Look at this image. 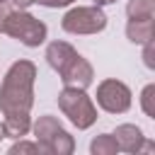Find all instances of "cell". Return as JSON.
<instances>
[{"instance_id":"6da1fadb","label":"cell","mask_w":155,"mask_h":155,"mask_svg":"<svg viewBox=\"0 0 155 155\" xmlns=\"http://www.w3.org/2000/svg\"><path fill=\"white\" fill-rule=\"evenodd\" d=\"M34 80L36 65L31 61H15L0 85V111L2 116L10 114H29L34 104Z\"/></svg>"},{"instance_id":"7a4b0ae2","label":"cell","mask_w":155,"mask_h":155,"mask_svg":"<svg viewBox=\"0 0 155 155\" xmlns=\"http://www.w3.org/2000/svg\"><path fill=\"white\" fill-rule=\"evenodd\" d=\"M58 109L78 131H85L97 121V107L92 97L80 87H63L58 92Z\"/></svg>"},{"instance_id":"3957f363","label":"cell","mask_w":155,"mask_h":155,"mask_svg":"<svg viewBox=\"0 0 155 155\" xmlns=\"http://www.w3.org/2000/svg\"><path fill=\"white\" fill-rule=\"evenodd\" d=\"M2 34L22 41L29 48H36V46H41L46 41L48 29L39 17L29 15L27 10H10V15L5 19V27H2Z\"/></svg>"},{"instance_id":"277c9868","label":"cell","mask_w":155,"mask_h":155,"mask_svg":"<svg viewBox=\"0 0 155 155\" xmlns=\"http://www.w3.org/2000/svg\"><path fill=\"white\" fill-rule=\"evenodd\" d=\"M63 31L68 34H99L107 27V15L99 5H78L73 10H68L61 19Z\"/></svg>"},{"instance_id":"5b68a950","label":"cell","mask_w":155,"mask_h":155,"mask_svg":"<svg viewBox=\"0 0 155 155\" xmlns=\"http://www.w3.org/2000/svg\"><path fill=\"white\" fill-rule=\"evenodd\" d=\"M131 90L116 78H107L97 85V107L107 114H126L131 109Z\"/></svg>"},{"instance_id":"8992f818","label":"cell","mask_w":155,"mask_h":155,"mask_svg":"<svg viewBox=\"0 0 155 155\" xmlns=\"http://www.w3.org/2000/svg\"><path fill=\"white\" fill-rule=\"evenodd\" d=\"M111 136H114L119 150H124V153L136 155V153H143V150H153V143L145 140L143 131L136 124H121V126H116V131Z\"/></svg>"},{"instance_id":"52a82bcc","label":"cell","mask_w":155,"mask_h":155,"mask_svg":"<svg viewBox=\"0 0 155 155\" xmlns=\"http://www.w3.org/2000/svg\"><path fill=\"white\" fill-rule=\"evenodd\" d=\"M58 78H61V82H63L65 87H80V90H87V87L92 85V80H94V70H92L90 61L82 58V56L78 53V56L70 61V65H68L63 73H58Z\"/></svg>"},{"instance_id":"ba28073f","label":"cell","mask_w":155,"mask_h":155,"mask_svg":"<svg viewBox=\"0 0 155 155\" xmlns=\"http://www.w3.org/2000/svg\"><path fill=\"white\" fill-rule=\"evenodd\" d=\"M75 56H78V51H75L68 41H51V44L46 46V63H48L56 73H63Z\"/></svg>"},{"instance_id":"9c48e42d","label":"cell","mask_w":155,"mask_h":155,"mask_svg":"<svg viewBox=\"0 0 155 155\" xmlns=\"http://www.w3.org/2000/svg\"><path fill=\"white\" fill-rule=\"evenodd\" d=\"M41 150L48 153V155H70V153L75 150V140H73V136L61 126V128L41 145Z\"/></svg>"},{"instance_id":"30bf717a","label":"cell","mask_w":155,"mask_h":155,"mask_svg":"<svg viewBox=\"0 0 155 155\" xmlns=\"http://www.w3.org/2000/svg\"><path fill=\"white\" fill-rule=\"evenodd\" d=\"M153 31H155V24H153V17L150 19H128L126 22V39L133 41V44H145V41H153Z\"/></svg>"},{"instance_id":"8fae6325","label":"cell","mask_w":155,"mask_h":155,"mask_svg":"<svg viewBox=\"0 0 155 155\" xmlns=\"http://www.w3.org/2000/svg\"><path fill=\"white\" fill-rule=\"evenodd\" d=\"M2 131L5 138H24L31 131V116L29 114H10L2 119Z\"/></svg>"},{"instance_id":"7c38bea8","label":"cell","mask_w":155,"mask_h":155,"mask_svg":"<svg viewBox=\"0 0 155 155\" xmlns=\"http://www.w3.org/2000/svg\"><path fill=\"white\" fill-rule=\"evenodd\" d=\"M58 128H61V121H58L56 116H51V114H44V116H39V119L31 124V131H34V138H36L39 145H44ZM41 153H44V150H41Z\"/></svg>"},{"instance_id":"4fadbf2b","label":"cell","mask_w":155,"mask_h":155,"mask_svg":"<svg viewBox=\"0 0 155 155\" xmlns=\"http://www.w3.org/2000/svg\"><path fill=\"white\" fill-rule=\"evenodd\" d=\"M90 153L92 155H116L119 153V145H116V140H114L111 133H99L97 138H92Z\"/></svg>"},{"instance_id":"5bb4252c","label":"cell","mask_w":155,"mask_h":155,"mask_svg":"<svg viewBox=\"0 0 155 155\" xmlns=\"http://www.w3.org/2000/svg\"><path fill=\"white\" fill-rule=\"evenodd\" d=\"M126 15H128V19H150L155 15V5H153V0H128Z\"/></svg>"},{"instance_id":"9a60e30c","label":"cell","mask_w":155,"mask_h":155,"mask_svg":"<svg viewBox=\"0 0 155 155\" xmlns=\"http://www.w3.org/2000/svg\"><path fill=\"white\" fill-rule=\"evenodd\" d=\"M140 109L145 111V116L155 119V85H145L140 92Z\"/></svg>"},{"instance_id":"2e32d148","label":"cell","mask_w":155,"mask_h":155,"mask_svg":"<svg viewBox=\"0 0 155 155\" xmlns=\"http://www.w3.org/2000/svg\"><path fill=\"white\" fill-rule=\"evenodd\" d=\"M17 153H41V145L34 140V143H29V140H22V138H17L15 140V145L10 148V155H17Z\"/></svg>"},{"instance_id":"e0dca14e","label":"cell","mask_w":155,"mask_h":155,"mask_svg":"<svg viewBox=\"0 0 155 155\" xmlns=\"http://www.w3.org/2000/svg\"><path fill=\"white\" fill-rule=\"evenodd\" d=\"M153 51H155V44L153 41H145L143 44V63H145V68H155V61H153Z\"/></svg>"},{"instance_id":"ac0fdd59","label":"cell","mask_w":155,"mask_h":155,"mask_svg":"<svg viewBox=\"0 0 155 155\" xmlns=\"http://www.w3.org/2000/svg\"><path fill=\"white\" fill-rule=\"evenodd\" d=\"M39 5H44V7H51V10H58V7H68V5H73L75 0H36Z\"/></svg>"},{"instance_id":"d6986e66","label":"cell","mask_w":155,"mask_h":155,"mask_svg":"<svg viewBox=\"0 0 155 155\" xmlns=\"http://www.w3.org/2000/svg\"><path fill=\"white\" fill-rule=\"evenodd\" d=\"M10 5H7V0L5 2H0V34H2V27H5V19H7V15H10Z\"/></svg>"},{"instance_id":"ffe728a7","label":"cell","mask_w":155,"mask_h":155,"mask_svg":"<svg viewBox=\"0 0 155 155\" xmlns=\"http://www.w3.org/2000/svg\"><path fill=\"white\" fill-rule=\"evenodd\" d=\"M12 5H15V10H29L36 0H10Z\"/></svg>"},{"instance_id":"44dd1931","label":"cell","mask_w":155,"mask_h":155,"mask_svg":"<svg viewBox=\"0 0 155 155\" xmlns=\"http://www.w3.org/2000/svg\"><path fill=\"white\" fill-rule=\"evenodd\" d=\"M92 2H94V5H99V7H102V5H111V2H116V0H92Z\"/></svg>"},{"instance_id":"7402d4cb","label":"cell","mask_w":155,"mask_h":155,"mask_svg":"<svg viewBox=\"0 0 155 155\" xmlns=\"http://www.w3.org/2000/svg\"><path fill=\"white\" fill-rule=\"evenodd\" d=\"M5 138V131H2V124H0V140Z\"/></svg>"},{"instance_id":"603a6c76","label":"cell","mask_w":155,"mask_h":155,"mask_svg":"<svg viewBox=\"0 0 155 155\" xmlns=\"http://www.w3.org/2000/svg\"><path fill=\"white\" fill-rule=\"evenodd\" d=\"M0 2H5V0H0Z\"/></svg>"}]
</instances>
